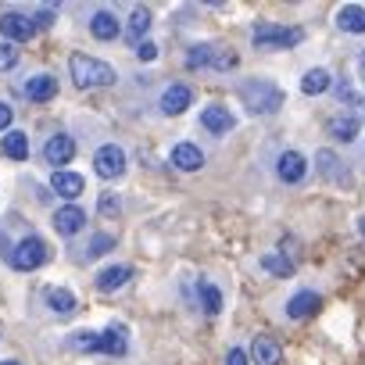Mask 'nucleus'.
<instances>
[{"mask_svg":"<svg viewBox=\"0 0 365 365\" xmlns=\"http://www.w3.org/2000/svg\"><path fill=\"white\" fill-rule=\"evenodd\" d=\"M11 118H15L11 104H4V101H0V129H8V125H11Z\"/></svg>","mask_w":365,"mask_h":365,"instance_id":"obj_37","label":"nucleus"},{"mask_svg":"<svg viewBox=\"0 0 365 365\" xmlns=\"http://www.w3.org/2000/svg\"><path fill=\"white\" fill-rule=\"evenodd\" d=\"M315 161H319V172H322V175L340 179V168H336L340 161H336V154H333V150H319V154H315Z\"/></svg>","mask_w":365,"mask_h":365,"instance_id":"obj_29","label":"nucleus"},{"mask_svg":"<svg viewBox=\"0 0 365 365\" xmlns=\"http://www.w3.org/2000/svg\"><path fill=\"white\" fill-rule=\"evenodd\" d=\"M233 65H237V54H233V51H219L215 61H212V68H219V72H230Z\"/></svg>","mask_w":365,"mask_h":365,"instance_id":"obj_33","label":"nucleus"},{"mask_svg":"<svg viewBox=\"0 0 365 365\" xmlns=\"http://www.w3.org/2000/svg\"><path fill=\"white\" fill-rule=\"evenodd\" d=\"M43 262H47V244H43L40 237H26V240H19L15 251H11V265H15L19 272H33V269H40Z\"/></svg>","mask_w":365,"mask_h":365,"instance_id":"obj_4","label":"nucleus"},{"mask_svg":"<svg viewBox=\"0 0 365 365\" xmlns=\"http://www.w3.org/2000/svg\"><path fill=\"white\" fill-rule=\"evenodd\" d=\"M90 33H93L97 40H115V36H118V19H115L111 11H97V15L90 19Z\"/></svg>","mask_w":365,"mask_h":365,"instance_id":"obj_21","label":"nucleus"},{"mask_svg":"<svg viewBox=\"0 0 365 365\" xmlns=\"http://www.w3.org/2000/svg\"><path fill=\"white\" fill-rule=\"evenodd\" d=\"M0 365H19V361H0Z\"/></svg>","mask_w":365,"mask_h":365,"instance_id":"obj_41","label":"nucleus"},{"mask_svg":"<svg viewBox=\"0 0 365 365\" xmlns=\"http://www.w3.org/2000/svg\"><path fill=\"white\" fill-rule=\"evenodd\" d=\"M329 86H333V79H329L326 68H312V72H304V79H301V93H308V97L326 93Z\"/></svg>","mask_w":365,"mask_h":365,"instance_id":"obj_22","label":"nucleus"},{"mask_svg":"<svg viewBox=\"0 0 365 365\" xmlns=\"http://www.w3.org/2000/svg\"><path fill=\"white\" fill-rule=\"evenodd\" d=\"M43 158H47V165H68L76 158V140L72 136H51L47 147H43Z\"/></svg>","mask_w":365,"mask_h":365,"instance_id":"obj_8","label":"nucleus"},{"mask_svg":"<svg viewBox=\"0 0 365 365\" xmlns=\"http://www.w3.org/2000/svg\"><path fill=\"white\" fill-rule=\"evenodd\" d=\"M136 58H140V61H154V58H158V47H154V43H143V47H136Z\"/></svg>","mask_w":365,"mask_h":365,"instance_id":"obj_36","label":"nucleus"},{"mask_svg":"<svg viewBox=\"0 0 365 365\" xmlns=\"http://www.w3.org/2000/svg\"><path fill=\"white\" fill-rule=\"evenodd\" d=\"M0 33L8 36V43H19V40H29L36 33V22H29L26 15L8 11V15H0Z\"/></svg>","mask_w":365,"mask_h":365,"instance_id":"obj_6","label":"nucleus"},{"mask_svg":"<svg viewBox=\"0 0 365 365\" xmlns=\"http://www.w3.org/2000/svg\"><path fill=\"white\" fill-rule=\"evenodd\" d=\"M79 351H101V333H76Z\"/></svg>","mask_w":365,"mask_h":365,"instance_id":"obj_32","label":"nucleus"},{"mask_svg":"<svg viewBox=\"0 0 365 365\" xmlns=\"http://www.w3.org/2000/svg\"><path fill=\"white\" fill-rule=\"evenodd\" d=\"M240 101L251 108V115H272L276 108H283V90L269 79H251L240 86Z\"/></svg>","mask_w":365,"mask_h":365,"instance_id":"obj_1","label":"nucleus"},{"mask_svg":"<svg viewBox=\"0 0 365 365\" xmlns=\"http://www.w3.org/2000/svg\"><path fill=\"white\" fill-rule=\"evenodd\" d=\"M215 54H219V47H212V43H205V47H190V54H187V65H190V68L212 65V61H215Z\"/></svg>","mask_w":365,"mask_h":365,"instance_id":"obj_27","label":"nucleus"},{"mask_svg":"<svg viewBox=\"0 0 365 365\" xmlns=\"http://www.w3.org/2000/svg\"><path fill=\"white\" fill-rule=\"evenodd\" d=\"M83 222H86V215H83V208H76V205H68V208H61V212L54 215V226H58V233H65V237H76V233L83 230Z\"/></svg>","mask_w":365,"mask_h":365,"instance_id":"obj_16","label":"nucleus"},{"mask_svg":"<svg viewBox=\"0 0 365 365\" xmlns=\"http://www.w3.org/2000/svg\"><path fill=\"white\" fill-rule=\"evenodd\" d=\"M251 361H255V365H279V361H283V347H279L276 340H269V336H255V344H251Z\"/></svg>","mask_w":365,"mask_h":365,"instance_id":"obj_13","label":"nucleus"},{"mask_svg":"<svg viewBox=\"0 0 365 365\" xmlns=\"http://www.w3.org/2000/svg\"><path fill=\"white\" fill-rule=\"evenodd\" d=\"M101 215H118V197L115 194H101Z\"/></svg>","mask_w":365,"mask_h":365,"instance_id":"obj_34","label":"nucleus"},{"mask_svg":"<svg viewBox=\"0 0 365 365\" xmlns=\"http://www.w3.org/2000/svg\"><path fill=\"white\" fill-rule=\"evenodd\" d=\"M226 365H251V358H247L240 347H233V351L226 354Z\"/></svg>","mask_w":365,"mask_h":365,"instance_id":"obj_35","label":"nucleus"},{"mask_svg":"<svg viewBox=\"0 0 365 365\" xmlns=\"http://www.w3.org/2000/svg\"><path fill=\"white\" fill-rule=\"evenodd\" d=\"M19 65V51H15V43H0V72H8V68H15Z\"/></svg>","mask_w":365,"mask_h":365,"instance_id":"obj_31","label":"nucleus"},{"mask_svg":"<svg viewBox=\"0 0 365 365\" xmlns=\"http://www.w3.org/2000/svg\"><path fill=\"white\" fill-rule=\"evenodd\" d=\"M201 297H205V312H208V315H219V312H222V294H219V287L201 283Z\"/></svg>","mask_w":365,"mask_h":365,"instance_id":"obj_28","label":"nucleus"},{"mask_svg":"<svg viewBox=\"0 0 365 365\" xmlns=\"http://www.w3.org/2000/svg\"><path fill=\"white\" fill-rule=\"evenodd\" d=\"M172 165H175L179 172H197V168L205 165V154H201V147H194V143H175V147H172Z\"/></svg>","mask_w":365,"mask_h":365,"instance_id":"obj_9","label":"nucleus"},{"mask_svg":"<svg viewBox=\"0 0 365 365\" xmlns=\"http://www.w3.org/2000/svg\"><path fill=\"white\" fill-rule=\"evenodd\" d=\"M319 294L315 290H301V294H294L290 301H287V315L290 319H308V315H315L319 312Z\"/></svg>","mask_w":365,"mask_h":365,"instance_id":"obj_14","label":"nucleus"},{"mask_svg":"<svg viewBox=\"0 0 365 365\" xmlns=\"http://www.w3.org/2000/svg\"><path fill=\"white\" fill-rule=\"evenodd\" d=\"M111 247H115V237H108V233H97V237H93V244H90V251H86V255H90V258H101V255H108V251H111Z\"/></svg>","mask_w":365,"mask_h":365,"instance_id":"obj_30","label":"nucleus"},{"mask_svg":"<svg viewBox=\"0 0 365 365\" xmlns=\"http://www.w3.org/2000/svg\"><path fill=\"white\" fill-rule=\"evenodd\" d=\"M329 136H333V140H344V143L354 140V136H358V118H351V115H347V118H333V122H329Z\"/></svg>","mask_w":365,"mask_h":365,"instance_id":"obj_25","label":"nucleus"},{"mask_svg":"<svg viewBox=\"0 0 365 365\" xmlns=\"http://www.w3.org/2000/svg\"><path fill=\"white\" fill-rule=\"evenodd\" d=\"M358 233H361V237H365V215H361V219H358Z\"/></svg>","mask_w":365,"mask_h":365,"instance_id":"obj_39","label":"nucleus"},{"mask_svg":"<svg viewBox=\"0 0 365 365\" xmlns=\"http://www.w3.org/2000/svg\"><path fill=\"white\" fill-rule=\"evenodd\" d=\"M336 26H340L344 33H365V8L344 4V8L336 11Z\"/></svg>","mask_w":365,"mask_h":365,"instance_id":"obj_18","label":"nucleus"},{"mask_svg":"<svg viewBox=\"0 0 365 365\" xmlns=\"http://www.w3.org/2000/svg\"><path fill=\"white\" fill-rule=\"evenodd\" d=\"M68 72H72V79H76L79 86H86V90H93V86H111V83H115V68L104 65V61H97V58H90V54H72V58H68Z\"/></svg>","mask_w":365,"mask_h":365,"instance_id":"obj_2","label":"nucleus"},{"mask_svg":"<svg viewBox=\"0 0 365 365\" xmlns=\"http://www.w3.org/2000/svg\"><path fill=\"white\" fill-rule=\"evenodd\" d=\"M51 187H54V194H61V197H68V201H76L79 194H83V187H86V182H83V175L79 172H54L51 175Z\"/></svg>","mask_w":365,"mask_h":365,"instance_id":"obj_11","label":"nucleus"},{"mask_svg":"<svg viewBox=\"0 0 365 365\" xmlns=\"http://www.w3.org/2000/svg\"><path fill=\"white\" fill-rule=\"evenodd\" d=\"M47 304H51V312H54V315H61V319H68V315L76 312V297H72L68 290H61V287L47 290Z\"/></svg>","mask_w":365,"mask_h":365,"instance_id":"obj_23","label":"nucleus"},{"mask_svg":"<svg viewBox=\"0 0 365 365\" xmlns=\"http://www.w3.org/2000/svg\"><path fill=\"white\" fill-rule=\"evenodd\" d=\"M133 279V269L129 265H111V269H104L101 276H97V287L108 294V290H118V287H125Z\"/></svg>","mask_w":365,"mask_h":365,"instance_id":"obj_19","label":"nucleus"},{"mask_svg":"<svg viewBox=\"0 0 365 365\" xmlns=\"http://www.w3.org/2000/svg\"><path fill=\"white\" fill-rule=\"evenodd\" d=\"M51 19H54V11H40V15H36V26H40V29H47V26H51Z\"/></svg>","mask_w":365,"mask_h":365,"instance_id":"obj_38","label":"nucleus"},{"mask_svg":"<svg viewBox=\"0 0 365 365\" xmlns=\"http://www.w3.org/2000/svg\"><path fill=\"white\" fill-rule=\"evenodd\" d=\"M147 29H150V11L147 8H136L133 11V19H129V26H125V40L133 43V47H143L147 40Z\"/></svg>","mask_w":365,"mask_h":365,"instance_id":"obj_15","label":"nucleus"},{"mask_svg":"<svg viewBox=\"0 0 365 365\" xmlns=\"http://www.w3.org/2000/svg\"><path fill=\"white\" fill-rule=\"evenodd\" d=\"M93 172L101 179H118L125 172V150L118 143H104L97 154H93Z\"/></svg>","mask_w":365,"mask_h":365,"instance_id":"obj_5","label":"nucleus"},{"mask_svg":"<svg viewBox=\"0 0 365 365\" xmlns=\"http://www.w3.org/2000/svg\"><path fill=\"white\" fill-rule=\"evenodd\" d=\"M251 40H255V47H262V51H272V47H297L301 40H304V33L301 29H294V26H276V22H262V26H255V33H251Z\"/></svg>","mask_w":365,"mask_h":365,"instance_id":"obj_3","label":"nucleus"},{"mask_svg":"<svg viewBox=\"0 0 365 365\" xmlns=\"http://www.w3.org/2000/svg\"><path fill=\"white\" fill-rule=\"evenodd\" d=\"M201 125L208 129V133H230L237 122H233V115H230V108H222V104H212V108H205L201 111Z\"/></svg>","mask_w":365,"mask_h":365,"instance_id":"obj_12","label":"nucleus"},{"mask_svg":"<svg viewBox=\"0 0 365 365\" xmlns=\"http://www.w3.org/2000/svg\"><path fill=\"white\" fill-rule=\"evenodd\" d=\"M54 93H58V79H54V76H33V79H29V86H26V97H29V101H36V104L51 101Z\"/></svg>","mask_w":365,"mask_h":365,"instance_id":"obj_17","label":"nucleus"},{"mask_svg":"<svg viewBox=\"0 0 365 365\" xmlns=\"http://www.w3.org/2000/svg\"><path fill=\"white\" fill-rule=\"evenodd\" d=\"M0 150H4L8 158H15V161H26V158H29V136L19 133V129H11V133H4V143H0Z\"/></svg>","mask_w":365,"mask_h":365,"instance_id":"obj_20","label":"nucleus"},{"mask_svg":"<svg viewBox=\"0 0 365 365\" xmlns=\"http://www.w3.org/2000/svg\"><path fill=\"white\" fill-rule=\"evenodd\" d=\"M101 351L104 354H125V329L122 326L118 329L111 326L108 333H101Z\"/></svg>","mask_w":365,"mask_h":365,"instance_id":"obj_24","label":"nucleus"},{"mask_svg":"<svg viewBox=\"0 0 365 365\" xmlns=\"http://www.w3.org/2000/svg\"><path fill=\"white\" fill-rule=\"evenodd\" d=\"M358 65H361V68H365V54H361V58H358Z\"/></svg>","mask_w":365,"mask_h":365,"instance_id":"obj_40","label":"nucleus"},{"mask_svg":"<svg viewBox=\"0 0 365 365\" xmlns=\"http://www.w3.org/2000/svg\"><path fill=\"white\" fill-rule=\"evenodd\" d=\"M262 269H269V272H276V276H294V262L287 258V255H276V251H269L265 258H262Z\"/></svg>","mask_w":365,"mask_h":365,"instance_id":"obj_26","label":"nucleus"},{"mask_svg":"<svg viewBox=\"0 0 365 365\" xmlns=\"http://www.w3.org/2000/svg\"><path fill=\"white\" fill-rule=\"evenodd\" d=\"M276 175H279L283 182H301V179L308 175V165H304V158H301L297 150H283L279 161H276Z\"/></svg>","mask_w":365,"mask_h":365,"instance_id":"obj_7","label":"nucleus"},{"mask_svg":"<svg viewBox=\"0 0 365 365\" xmlns=\"http://www.w3.org/2000/svg\"><path fill=\"white\" fill-rule=\"evenodd\" d=\"M190 104H194L190 86H168V90L161 93V111H165V115H182Z\"/></svg>","mask_w":365,"mask_h":365,"instance_id":"obj_10","label":"nucleus"}]
</instances>
